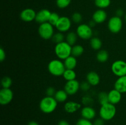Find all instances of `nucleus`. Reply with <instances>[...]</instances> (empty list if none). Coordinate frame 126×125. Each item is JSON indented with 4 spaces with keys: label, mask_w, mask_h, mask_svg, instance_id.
<instances>
[{
    "label": "nucleus",
    "mask_w": 126,
    "mask_h": 125,
    "mask_svg": "<svg viewBox=\"0 0 126 125\" xmlns=\"http://www.w3.org/2000/svg\"><path fill=\"white\" fill-rule=\"evenodd\" d=\"M102 45H103L102 41L98 37H92L90 39V45L93 50H97V51L101 50Z\"/></svg>",
    "instance_id": "24"
},
{
    "label": "nucleus",
    "mask_w": 126,
    "mask_h": 125,
    "mask_svg": "<svg viewBox=\"0 0 126 125\" xmlns=\"http://www.w3.org/2000/svg\"><path fill=\"white\" fill-rule=\"evenodd\" d=\"M65 36L63 34V33L58 31L57 32V33H54L52 38L51 40H52L53 42H54L55 44H57L65 41Z\"/></svg>",
    "instance_id": "29"
},
{
    "label": "nucleus",
    "mask_w": 126,
    "mask_h": 125,
    "mask_svg": "<svg viewBox=\"0 0 126 125\" xmlns=\"http://www.w3.org/2000/svg\"><path fill=\"white\" fill-rule=\"evenodd\" d=\"M72 25V21L71 18L66 16H62L55 25V28L58 31L61 33H66L70 29Z\"/></svg>",
    "instance_id": "9"
},
{
    "label": "nucleus",
    "mask_w": 126,
    "mask_h": 125,
    "mask_svg": "<svg viewBox=\"0 0 126 125\" xmlns=\"http://www.w3.org/2000/svg\"><path fill=\"white\" fill-rule=\"evenodd\" d=\"M76 125H93V123L91 122V120L81 118L78 120Z\"/></svg>",
    "instance_id": "36"
},
{
    "label": "nucleus",
    "mask_w": 126,
    "mask_h": 125,
    "mask_svg": "<svg viewBox=\"0 0 126 125\" xmlns=\"http://www.w3.org/2000/svg\"><path fill=\"white\" fill-rule=\"evenodd\" d=\"M81 102L84 106H91V105L94 103V99L90 96H84L82 98Z\"/></svg>",
    "instance_id": "34"
},
{
    "label": "nucleus",
    "mask_w": 126,
    "mask_h": 125,
    "mask_svg": "<svg viewBox=\"0 0 126 125\" xmlns=\"http://www.w3.org/2000/svg\"><path fill=\"white\" fill-rule=\"evenodd\" d=\"M28 125H39V124L35 121H32L28 123Z\"/></svg>",
    "instance_id": "43"
},
{
    "label": "nucleus",
    "mask_w": 126,
    "mask_h": 125,
    "mask_svg": "<svg viewBox=\"0 0 126 125\" xmlns=\"http://www.w3.org/2000/svg\"><path fill=\"white\" fill-rule=\"evenodd\" d=\"M71 21L75 24H81L82 21V16L81 13L78 12H75L71 15Z\"/></svg>",
    "instance_id": "31"
},
{
    "label": "nucleus",
    "mask_w": 126,
    "mask_h": 125,
    "mask_svg": "<svg viewBox=\"0 0 126 125\" xmlns=\"http://www.w3.org/2000/svg\"><path fill=\"white\" fill-rule=\"evenodd\" d=\"M12 84V80L11 77L8 76H5L2 77L1 81V85L2 88H10Z\"/></svg>",
    "instance_id": "30"
},
{
    "label": "nucleus",
    "mask_w": 126,
    "mask_h": 125,
    "mask_svg": "<svg viewBox=\"0 0 126 125\" xmlns=\"http://www.w3.org/2000/svg\"><path fill=\"white\" fill-rule=\"evenodd\" d=\"M104 120L100 117L99 118H97L94 121L93 125H104Z\"/></svg>",
    "instance_id": "39"
},
{
    "label": "nucleus",
    "mask_w": 126,
    "mask_h": 125,
    "mask_svg": "<svg viewBox=\"0 0 126 125\" xmlns=\"http://www.w3.org/2000/svg\"><path fill=\"white\" fill-rule=\"evenodd\" d=\"M63 63L66 69H75V67L77 66L78 61L76 57H75L73 55H71L63 60Z\"/></svg>",
    "instance_id": "20"
},
{
    "label": "nucleus",
    "mask_w": 126,
    "mask_h": 125,
    "mask_svg": "<svg viewBox=\"0 0 126 125\" xmlns=\"http://www.w3.org/2000/svg\"><path fill=\"white\" fill-rule=\"evenodd\" d=\"M108 17L107 12L104 9H98L94 12L92 19L96 24H101L105 22Z\"/></svg>",
    "instance_id": "14"
},
{
    "label": "nucleus",
    "mask_w": 126,
    "mask_h": 125,
    "mask_svg": "<svg viewBox=\"0 0 126 125\" xmlns=\"http://www.w3.org/2000/svg\"><path fill=\"white\" fill-rule=\"evenodd\" d=\"M60 18V16L59 15V13H57V12H52L50 18H49V22L50 24L54 26H55Z\"/></svg>",
    "instance_id": "33"
},
{
    "label": "nucleus",
    "mask_w": 126,
    "mask_h": 125,
    "mask_svg": "<svg viewBox=\"0 0 126 125\" xmlns=\"http://www.w3.org/2000/svg\"><path fill=\"white\" fill-rule=\"evenodd\" d=\"M91 85L87 82L84 81L82 82V83H80V89L84 92H87L90 89H91Z\"/></svg>",
    "instance_id": "35"
},
{
    "label": "nucleus",
    "mask_w": 126,
    "mask_h": 125,
    "mask_svg": "<svg viewBox=\"0 0 126 125\" xmlns=\"http://www.w3.org/2000/svg\"><path fill=\"white\" fill-rule=\"evenodd\" d=\"M14 93L11 88H2L0 90V104L2 105H7L13 99Z\"/></svg>",
    "instance_id": "10"
},
{
    "label": "nucleus",
    "mask_w": 126,
    "mask_h": 125,
    "mask_svg": "<svg viewBox=\"0 0 126 125\" xmlns=\"http://www.w3.org/2000/svg\"><path fill=\"white\" fill-rule=\"evenodd\" d=\"M76 33L78 38L83 40H89L93 37V29L88 24L81 23L76 28Z\"/></svg>",
    "instance_id": "6"
},
{
    "label": "nucleus",
    "mask_w": 126,
    "mask_h": 125,
    "mask_svg": "<svg viewBox=\"0 0 126 125\" xmlns=\"http://www.w3.org/2000/svg\"><path fill=\"white\" fill-rule=\"evenodd\" d=\"M36 12L32 8H26L20 13V18L22 21L25 22H31L35 20Z\"/></svg>",
    "instance_id": "12"
},
{
    "label": "nucleus",
    "mask_w": 126,
    "mask_h": 125,
    "mask_svg": "<svg viewBox=\"0 0 126 125\" xmlns=\"http://www.w3.org/2000/svg\"><path fill=\"white\" fill-rule=\"evenodd\" d=\"M68 94L63 89L56 91V93L54 97L55 100L58 102V103H63L66 102L68 99Z\"/></svg>",
    "instance_id": "21"
},
{
    "label": "nucleus",
    "mask_w": 126,
    "mask_h": 125,
    "mask_svg": "<svg viewBox=\"0 0 126 125\" xmlns=\"http://www.w3.org/2000/svg\"><path fill=\"white\" fill-rule=\"evenodd\" d=\"M62 76L66 82L67 81L73 80H75L76 78V73L74 69H66Z\"/></svg>",
    "instance_id": "26"
},
{
    "label": "nucleus",
    "mask_w": 126,
    "mask_h": 125,
    "mask_svg": "<svg viewBox=\"0 0 126 125\" xmlns=\"http://www.w3.org/2000/svg\"><path fill=\"white\" fill-rule=\"evenodd\" d=\"M108 28L111 33L118 34L121 31L123 26V20L118 16H113L109 19L108 22Z\"/></svg>",
    "instance_id": "7"
},
{
    "label": "nucleus",
    "mask_w": 126,
    "mask_h": 125,
    "mask_svg": "<svg viewBox=\"0 0 126 125\" xmlns=\"http://www.w3.org/2000/svg\"><path fill=\"white\" fill-rule=\"evenodd\" d=\"M108 95L109 102L111 104L116 105L120 102V101L121 100L122 93L115 88L110 91L108 93Z\"/></svg>",
    "instance_id": "16"
},
{
    "label": "nucleus",
    "mask_w": 126,
    "mask_h": 125,
    "mask_svg": "<svg viewBox=\"0 0 126 125\" xmlns=\"http://www.w3.org/2000/svg\"><path fill=\"white\" fill-rule=\"evenodd\" d=\"M98 102L101 105H104L109 102L108 100V93H106L105 91H101L98 94Z\"/></svg>",
    "instance_id": "28"
},
{
    "label": "nucleus",
    "mask_w": 126,
    "mask_h": 125,
    "mask_svg": "<svg viewBox=\"0 0 126 125\" xmlns=\"http://www.w3.org/2000/svg\"><path fill=\"white\" fill-rule=\"evenodd\" d=\"M58 102L54 97H44L39 102V109L44 113L49 114L54 112L57 107Z\"/></svg>",
    "instance_id": "1"
},
{
    "label": "nucleus",
    "mask_w": 126,
    "mask_h": 125,
    "mask_svg": "<svg viewBox=\"0 0 126 125\" xmlns=\"http://www.w3.org/2000/svg\"><path fill=\"white\" fill-rule=\"evenodd\" d=\"M124 15H125L124 14V11H123V9H117L116 11V15L118 16V17L121 18Z\"/></svg>",
    "instance_id": "40"
},
{
    "label": "nucleus",
    "mask_w": 126,
    "mask_h": 125,
    "mask_svg": "<svg viewBox=\"0 0 126 125\" xmlns=\"http://www.w3.org/2000/svg\"><path fill=\"white\" fill-rule=\"evenodd\" d=\"M86 81L91 86L98 85L100 82V77L95 71H90L86 75Z\"/></svg>",
    "instance_id": "18"
},
{
    "label": "nucleus",
    "mask_w": 126,
    "mask_h": 125,
    "mask_svg": "<svg viewBox=\"0 0 126 125\" xmlns=\"http://www.w3.org/2000/svg\"><path fill=\"white\" fill-rule=\"evenodd\" d=\"M84 51V49L82 45L79 44H75V45L72 46L71 55L76 58L79 57L83 54Z\"/></svg>",
    "instance_id": "25"
},
{
    "label": "nucleus",
    "mask_w": 126,
    "mask_h": 125,
    "mask_svg": "<svg viewBox=\"0 0 126 125\" xmlns=\"http://www.w3.org/2000/svg\"><path fill=\"white\" fill-rule=\"evenodd\" d=\"M72 46L66 41L55 44L54 47V52L58 59L64 60L71 55Z\"/></svg>",
    "instance_id": "2"
},
{
    "label": "nucleus",
    "mask_w": 126,
    "mask_h": 125,
    "mask_svg": "<svg viewBox=\"0 0 126 125\" xmlns=\"http://www.w3.org/2000/svg\"><path fill=\"white\" fill-rule=\"evenodd\" d=\"M124 19H125V21L126 22V13H125V15H124Z\"/></svg>",
    "instance_id": "44"
},
{
    "label": "nucleus",
    "mask_w": 126,
    "mask_h": 125,
    "mask_svg": "<svg viewBox=\"0 0 126 125\" xmlns=\"http://www.w3.org/2000/svg\"><path fill=\"white\" fill-rule=\"evenodd\" d=\"M52 12L47 9H43L36 12L35 21L39 25L42 23L49 22V18Z\"/></svg>",
    "instance_id": "13"
},
{
    "label": "nucleus",
    "mask_w": 126,
    "mask_h": 125,
    "mask_svg": "<svg viewBox=\"0 0 126 125\" xmlns=\"http://www.w3.org/2000/svg\"><path fill=\"white\" fill-rule=\"evenodd\" d=\"M64 89L68 95H75L80 89V83L76 79L67 81L64 85Z\"/></svg>",
    "instance_id": "11"
},
{
    "label": "nucleus",
    "mask_w": 126,
    "mask_h": 125,
    "mask_svg": "<svg viewBox=\"0 0 126 125\" xmlns=\"http://www.w3.org/2000/svg\"><path fill=\"white\" fill-rule=\"evenodd\" d=\"M47 69L51 75L55 77H60L63 75L66 68L61 60L54 59L48 63Z\"/></svg>",
    "instance_id": "3"
},
{
    "label": "nucleus",
    "mask_w": 126,
    "mask_h": 125,
    "mask_svg": "<svg viewBox=\"0 0 126 125\" xmlns=\"http://www.w3.org/2000/svg\"><path fill=\"white\" fill-rule=\"evenodd\" d=\"M5 59H6V52L1 47L0 48V61L2 62L4 60H5Z\"/></svg>",
    "instance_id": "38"
},
{
    "label": "nucleus",
    "mask_w": 126,
    "mask_h": 125,
    "mask_svg": "<svg viewBox=\"0 0 126 125\" xmlns=\"http://www.w3.org/2000/svg\"><path fill=\"white\" fill-rule=\"evenodd\" d=\"M57 125H70V124L66 120H62L58 123Z\"/></svg>",
    "instance_id": "41"
},
{
    "label": "nucleus",
    "mask_w": 126,
    "mask_h": 125,
    "mask_svg": "<svg viewBox=\"0 0 126 125\" xmlns=\"http://www.w3.org/2000/svg\"><path fill=\"white\" fill-rule=\"evenodd\" d=\"M96 59L99 62L104 63L107 62L109 59V53L107 50L101 49L97 52L96 55Z\"/></svg>",
    "instance_id": "22"
},
{
    "label": "nucleus",
    "mask_w": 126,
    "mask_h": 125,
    "mask_svg": "<svg viewBox=\"0 0 126 125\" xmlns=\"http://www.w3.org/2000/svg\"><path fill=\"white\" fill-rule=\"evenodd\" d=\"M55 93H56V90L55 89V88L52 87H49L46 90V94L47 96L50 97H54L55 95Z\"/></svg>",
    "instance_id": "37"
},
{
    "label": "nucleus",
    "mask_w": 126,
    "mask_h": 125,
    "mask_svg": "<svg viewBox=\"0 0 126 125\" xmlns=\"http://www.w3.org/2000/svg\"><path fill=\"white\" fill-rule=\"evenodd\" d=\"M71 0H56V5L59 9H65L70 5Z\"/></svg>",
    "instance_id": "32"
},
{
    "label": "nucleus",
    "mask_w": 126,
    "mask_h": 125,
    "mask_svg": "<svg viewBox=\"0 0 126 125\" xmlns=\"http://www.w3.org/2000/svg\"><path fill=\"white\" fill-rule=\"evenodd\" d=\"M52 25L49 22L42 23L39 25L38 27V34L42 39L44 40H49L51 39L53 35L54 34V28Z\"/></svg>",
    "instance_id": "5"
},
{
    "label": "nucleus",
    "mask_w": 126,
    "mask_h": 125,
    "mask_svg": "<svg viewBox=\"0 0 126 125\" xmlns=\"http://www.w3.org/2000/svg\"><path fill=\"white\" fill-rule=\"evenodd\" d=\"M114 88L123 93H126V75L118 77L114 85Z\"/></svg>",
    "instance_id": "19"
},
{
    "label": "nucleus",
    "mask_w": 126,
    "mask_h": 125,
    "mask_svg": "<svg viewBox=\"0 0 126 125\" xmlns=\"http://www.w3.org/2000/svg\"><path fill=\"white\" fill-rule=\"evenodd\" d=\"M116 114V108L115 105L108 102L101 105L99 110V115L104 121H110L115 116Z\"/></svg>",
    "instance_id": "4"
},
{
    "label": "nucleus",
    "mask_w": 126,
    "mask_h": 125,
    "mask_svg": "<svg viewBox=\"0 0 126 125\" xmlns=\"http://www.w3.org/2000/svg\"><path fill=\"white\" fill-rule=\"evenodd\" d=\"M97 113L92 106H84L81 110V115L82 118L89 120H92L96 116Z\"/></svg>",
    "instance_id": "15"
},
{
    "label": "nucleus",
    "mask_w": 126,
    "mask_h": 125,
    "mask_svg": "<svg viewBox=\"0 0 126 125\" xmlns=\"http://www.w3.org/2000/svg\"><path fill=\"white\" fill-rule=\"evenodd\" d=\"M94 3L98 9H104L110 6L111 0H94Z\"/></svg>",
    "instance_id": "27"
},
{
    "label": "nucleus",
    "mask_w": 126,
    "mask_h": 125,
    "mask_svg": "<svg viewBox=\"0 0 126 125\" xmlns=\"http://www.w3.org/2000/svg\"><path fill=\"white\" fill-rule=\"evenodd\" d=\"M78 36L76 32L69 31L65 36V41L68 43L70 45L73 46L76 44L78 40Z\"/></svg>",
    "instance_id": "23"
},
{
    "label": "nucleus",
    "mask_w": 126,
    "mask_h": 125,
    "mask_svg": "<svg viewBox=\"0 0 126 125\" xmlns=\"http://www.w3.org/2000/svg\"><path fill=\"white\" fill-rule=\"evenodd\" d=\"M88 25L91 27V28H93V27H94L95 26L96 23H95V22H94V21L92 20L91 21H90L89 23H88Z\"/></svg>",
    "instance_id": "42"
},
{
    "label": "nucleus",
    "mask_w": 126,
    "mask_h": 125,
    "mask_svg": "<svg viewBox=\"0 0 126 125\" xmlns=\"http://www.w3.org/2000/svg\"><path fill=\"white\" fill-rule=\"evenodd\" d=\"M81 108V104L75 101H67L64 105V110L68 113H73L76 112Z\"/></svg>",
    "instance_id": "17"
},
{
    "label": "nucleus",
    "mask_w": 126,
    "mask_h": 125,
    "mask_svg": "<svg viewBox=\"0 0 126 125\" xmlns=\"http://www.w3.org/2000/svg\"><path fill=\"white\" fill-rule=\"evenodd\" d=\"M111 69L113 74L117 77L126 75V62L123 60H116L112 63Z\"/></svg>",
    "instance_id": "8"
}]
</instances>
